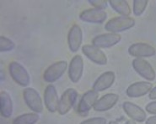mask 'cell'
Here are the masks:
<instances>
[{
  "label": "cell",
  "mask_w": 156,
  "mask_h": 124,
  "mask_svg": "<svg viewBox=\"0 0 156 124\" xmlns=\"http://www.w3.org/2000/svg\"><path fill=\"white\" fill-rule=\"evenodd\" d=\"M135 19L129 16H117L110 19L105 24V29L109 33L118 34L130 29L135 25Z\"/></svg>",
  "instance_id": "cell-1"
},
{
  "label": "cell",
  "mask_w": 156,
  "mask_h": 124,
  "mask_svg": "<svg viewBox=\"0 0 156 124\" xmlns=\"http://www.w3.org/2000/svg\"><path fill=\"white\" fill-rule=\"evenodd\" d=\"M9 72L12 79L21 86H28L30 81V77L28 71L23 65L17 61H11L9 64Z\"/></svg>",
  "instance_id": "cell-2"
},
{
  "label": "cell",
  "mask_w": 156,
  "mask_h": 124,
  "mask_svg": "<svg viewBox=\"0 0 156 124\" xmlns=\"http://www.w3.org/2000/svg\"><path fill=\"white\" fill-rule=\"evenodd\" d=\"M23 98L27 106L34 113H41L43 111V102L39 92L32 87H26L23 91Z\"/></svg>",
  "instance_id": "cell-3"
},
{
  "label": "cell",
  "mask_w": 156,
  "mask_h": 124,
  "mask_svg": "<svg viewBox=\"0 0 156 124\" xmlns=\"http://www.w3.org/2000/svg\"><path fill=\"white\" fill-rule=\"evenodd\" d=\"M68 62L59 60L47 67L43 73V80L47 83H53L59 80L68 69Z\"/></svg>",
  "instance_id": "cell-4"
},
{
  "label": "cell",
  "mask_w": 156,
  "mask_h": 124,
  "mask_svg": "<svg viewBox=\"0 0 156 124\" xmlns=\"http://www.w3.org/2000/svg\"><path fill=\"white\" fill-rule=\"evenodd\" d=\"M133 68L137 73L148 81L155 80L156 73L151 64L144 59L135 58L132 62Z\"/></svg>",
  "instance_id": "cell-5"
},
{
  "label": "cell",
  "mask_w": 156,
  "mask_h": 124,
  "mask_svg": "<svg viewBox=\"0 0 156 124\" xmlns=\"http://www.w3.org/2000/svg\"><path fill=\"white\" fill-rule=\"evenodd\" d=\"M78 98V91L74 88L67 89L59 99L58 113L60 115H66L74 106Z\"/></svg>",
  "instance_id": "cell-6"
},
{
  "label": "cell",
  "mask_w": 156,
  "mask_h": 124,
  "mask_svg": "<svg viewBox=\"0 0 156 124\" xmlns=\"http://www.w3.org/2000/svg\"><path fill=\"white\" fill-rule=\"evenodd\" d=\"M83 54L91 61L99 66H105L107 64V57L101 49L93 44H84L82 46Z\"/></svg>",
  "instance_id": "cell-7"
},
{
  "label": "cell",
  "mask_w": 156,
  "mask_h": 124,
  "mask_svg": "<svg viewBox=\"0 0 156 124\" xmlns=\"http://www.w3.org/2000/svg\"><path fill=\"white\" fill-rule=\"evenodd\" d=\"M106 18H107V14L105 10L95 8L84 9L80 14V20L90 24H101L105 22Z\"/></svg>",
  "instance_id": "cell-8"
},
{
  "label": "cell",
  "mask_w": 156,
  "mask_h": 124,
  "mask_svg": "<svg viewBox=\"0 0 156 124\" xmlns=\"http://www.w3.org/2000/svg\"><path fill=\"white\" fill-rule=\"evenodd\" d=\"M121 40H122L121 34L108 32V33L96 35L92 40V44L100 49L111 48L118 44Z\"/></svg>",
  "instance_id": "cell-9"
},
{
  "label": "cell",
  "mask_w": 156,
  "mask_h": 124,
  "mask_svg": "<svg viewBox=\"0 0 156 124\" xmlns=\"http://www.w3.org/2000/svg\"><path fill=\"white\" fill-rule=\"evenodd\" d=\"M98 92L94 90L86 91L80 99L78 105V113L80 115H86L91 108H94L96 102L98 101Z\"/></svg>",
  "instance_id": "cell-10"
},
{
  "label": "cell",
  "mask_w": 156,
  "mask_h": 124,
  "mask_svg": "<svg viewBox=\"0 0 156 124\" xmlns=\"http://www.w3.org/2000/svg\"><path fill=\"white\" fill-rule=\"evenodd\" d=\"M44 105L50 113H54L58 111L59 97L57 89L53 85H48L44 91Z\"/></svg>",
  "instance_id": "cell-11"
},
{
  "label": "cell",
  "mask_w": 156,
  "mask_h": 124,
  "mask_svg": "<svg viewBox=\"0 0 156 124\" xmlns=\"http://www.w3.org/2000/svg\"><path fill=\"white\" fill-rule=\"evenodd\" d=\"M83 60L82 56L76 55L70 60L69 65V77L73 83H78L83 77Z\"/></svg>",
  "instance_id": "cell-12"
},
{
  "label": "cell",
  "mask_w": 156,
  "mask_h": 124,
  "mask_svg": "<svg viewBox=\"0 0 156 124\" xmlns=\"http://www.w3.org/2000/svg\"><path fill=\"white\" fill-rule=\"evenodd\" d=\"M129 55L136 58L144 59L156 55V50L147 43H135L128 48Z\"/></svg>",
  "instance_id": "cell-13"
},
{
  "label": "cell",
  "mask_w": 156,
  "mask_h": 124,
  "mask_svg": "<svg viewBox=\"0 0 156 124\" xmlns=\"http://www.w3.org/2000/svg\"><path fill=\"white\" fill-rule=\"evenodd\" d=\"M152 88L153 85L150 81H137L127 88L126 94L131 98H138L149 94Z\"/></svg>",
  "instance_id": "cell-14"
},
{
  "label": "cell",
  "mask_w": 156,
  "mask_h": 124,
  "mask_svg": "<svg viewBox=\"0 0 156 124\" xmlns=\"http://www.w3.org/2000/svg\"><path fill=\"white\" fill-rule=\"evenodd\" d=\"M83 42V31L79 24H73L68 34V45L71 52L75 53L81 47Z\"/></svg>",
  "instance_id": "cell-15"
},
{
  "label": "cell",
  "mask_w": 156,
  "mask_h": 124,
  "mask_svg": "<svg viewBox=\"0 0 156 124\" xmlns=\"http://www.w3.org/2000/svg\"><path fill=\"white\" fill-rule=\"evenodd\" d=\"M122 108L127 116L135 122H143L147 119L145 111L133 102H124L122 104Z\"/></svg>",
  "instance_id": "cell-16"
},
{
  "label": "cell",
  "mask_w": 156,
  "mask_h": 124,
  "mask_svg": "<svg viewBox=\"0 0 156 124\" xmlns=\"http://www.w3.org/2000/svg\"><path fill=\"white\" fill-rule=\"evenodd\" d=\"M119 101V96L116 93H107L98 99L94 106L95 112L102 113L112 109Z\"/></svg>",
  "instance_id": "cell-17"
},
{
  "label": "cell",
  "mask_w": 156,
  "mask_h": 124,
  "mask_svg": "<svg viewBox=\"0 0 156 124\" xmlns=\"http://www.w3.org/2000/svg\"><path fill=\"white\" fill-rule=\"evenodd\" d=\"M115 80H116V74L113 71H105L95 80L92 88L96 92L105 91L114 84Z\"/></svg>",
  "instance_id": "cell-18"
},
{
  "label": "cell",
  "mask_w": 156,
  "mask_h": 124,
  "mask_svg": "<svg viewBox=\"0 0 156 124\" xmlns=\"http://www.w3.org/2000/svg\"><path fill=\"white\" fill-rule=\"evenodd\" d=\"M14 105L10 95L6 91L0 93V113L4 118H9L13 114Z\"/></svg>",
  "instance_id": "cell-19"
},
{
  "label": "cell",
  "mask_w": 156,
  "mask_h": 124,
  "mask_svg": "<svg viewBox=\"0 0 156 124\" xmlns=\"http://www.w3.org/2000/svg\"><path fill=\"white\" fill-rule=\"evenodd\" d=\"M108 3L113 10L121 16H129L132 13L129 4L126 0H110Z\"/></svg>",
  "instance_id": "cell-20"
},
{
  "label": "cell",
  "mask_w": 156,
  "mask_h": 124,
  "mask_svg": "<svg viewBox=\"0 0 156 124\" xmlns=\"http://www.w3.org/2000/svg\"><path fill=\"white\" fill-rule=\"evenodd\" d=\"M40 119L37 113H24L16 117L13 120V124H36Z\"/></svg>",
  "instance_id": "cell-21"
},
{
  "label": "cell",
  "mask_w": 156,
  "mask_h": 124,
  "mask_svg": "<svg viewBox=\"0 0 156 124\" xmlns=\"http://www.w3.org/2000/svg\"><path fill=\"white\" fill-rule=\"evenodd\" d=\"M148 4H149L148 0H133V15L136 17L141 16L145 11Z\"/></svg>",
  "instance_id": "cell-22"
},
{
  "label": "cell",
  "mask_w": 156,
  "mask_h": 124,
  "mask_svg": "<svg viewBox=\"0 0 156 124\" xmlns=\"http://www.w3.org/2000/svg\"><path fill=\"white\" fill-rule=\"evenodd\" d=\"M15 48V44L13 40L9 38L4 35L0 37V51L1 52H8L13 51Z\"/></svg>",
  "instance_id": "cell-23"
},
{
  "label": "cell",
  "mask_w": 156,
  "mask_h": 124,
  "mask_svg": "<svg viewBox=\"0 0 156 124\" xmlns=\"http://www.w3.org/2000/svg\"><path fill=\"white\" fill-rule=\"evenodd\" d=\"M80 124H107V120L102 117H91L81 122Z\"/></svg>",
  "instance_id": "cell-24"
},
{
  "label": "cell",
  "mask_w": 156,
  "mask_h": 124,
  "mask_svg": "<svg viewBox=\"0 0 156 124\" xmlns=\"http://www.w3.org/2000/svg\"><path fill=\"white\" fill-rule=\"evenodd\" d=\"M88 3L95 8L103 9V10H105V8H106L108 6V2L105 0H88Z\"/></svg>",
  "instance_id": "cell-25"
},
{
  "label": "cell",
  "mask_w": 156,
  "mask_h": 124,
  "mask_svg": "<svg viewBox=\"0 0 156 124\" xmlns=\"http://www.w3.org/2000/svg\"><path fill=\"white\" fill-rule=\"evenodd\" d=\"M145 110L150 114L156 115V100L148 103L145 106Z\"/></svg>",
  "instance_id": "cell-26"
},
{
  "label": "cell",
  "mask_w": 156,
  "mask_h": 124,
  "mask_svg": "<svg viewBox=\"0 0 156 124\" xmlns=\"http://www.w3.org/2000/svg\"><path fill=\"white\" fill-rule=\"evenodd\" d=\"M149 99L151 100H156V86H154V88H152V90L150 91V92L149 93Z\"/></svg>",
  "instance_id": "cell-27"
},
{
  "label": "cell",
  "mask_w": 156,
  "mask_h": 124,
  "mask_svg": "<svg viewBox=\"0 0 156 124\" xmlns=\"http://www.w3.org/2000/svg\"><path fill=\"white\" fill-rule=\"evenodd\" d=\"M146 124H156V115L148 117L145 121Z\"/></svg>",
  "instance_id": "cell-28"
},
{
  "label": "cell",
  "mask_w": 156,
  "mask_h": 124,
  "mask_svg": "<svg viewBox=\"0 0 156 124\" xmlns=\"http://www.w3.org/2000/svg\"><path fill=\"white\" fill-rule=\"evenodd\" d=\"M125 124H137V123H136V122H135V121L131 119V120H127Z\"/></svg>",
  "instance_id": "cell-29"
},
{
  "label": "cell",
  "mask_w": 156,
  "mask_h": 124,
  "mask_svg": "<svg viewBox=\"0 0 156 124\" xmlns=\"http://www.w3.org/2000/svg\"><path fill=\"white\" fill-rule=\"evenodd\" d=\"M107 124H119V123H118V122H116V121H110L109 123H107Z\"/></svg>",
  "instance_id": "cell-30"
}]
</instances>
